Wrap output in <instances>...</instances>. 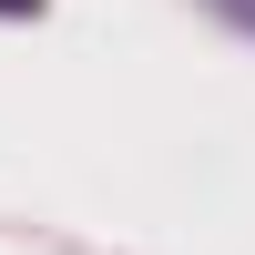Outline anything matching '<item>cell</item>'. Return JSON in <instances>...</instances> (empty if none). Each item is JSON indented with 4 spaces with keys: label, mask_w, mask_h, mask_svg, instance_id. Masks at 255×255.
<instances>
[{
    "label": "cell",
    "mask_w": 255,
    "mask_h": 255,
    "mask_svg": "<svg viewBox=\"0 0 255 255\" xmlns=\"http://www.w3.org/2000/svg\"><path fill=\"white\" fill-rule=\"evenodd\" d=\"M215 10H225V20H235V31H255V0H215Z\"/></svg>",
    "instance_id": "1"
},
{
    "label": "cell",
    "mask_w": 255,
    "mask_h": 255,
    "mask_svg": "<svg viewBox=\"0 0 255 255\" xmlns=\"http://www.w3.org/2000/svg\"><path fill=\"white\" fill-rule=\"evenodd\" d=\"M20 10H41V0H0V20H20Z\"/></svg>",
    "instance_id": "2"
}]
</instances>
